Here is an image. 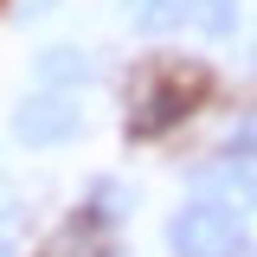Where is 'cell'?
Segmentation results:
<instances>
[{"label": "cell", "mask_w": 257, "mask_h": 257, "mask_svg": "<svg viewBox=\"0 0 257 257\" xmlns=\"http://www.w3.org/2000/svg\"><path fill=\"white\" fill-rule=\"evenodd\" d=\"M212 90V71L187 58H155L135 84H128V135L135 142H161L167 128H180L199 109V96Z\"/></svg>", "instance_id": "obj_1"}, {"label": "cell", "mask_w": 257, "mask_h": 257, "mask_svg": "<svg viewBox=\"0 0 257 257\" xmlns=\"http://www.w3.org/2000/svg\"><path fill=\"white\" fill-rule=\"evenodd\" d=\"M167 251L174 257H244V212L193 193L167 219Z\"/></svg>", "instance_id": "obj_2"}, {"label": "cell", "mask_w": 257, "mask_h": 257, "mask_svg": "<svg viewBox=\"0 0 257 257\" xmlns=\"http://www.w3.org/2000/svg\"><path fill=\"white\" fill-rule=\"evenodd\" d=\"M77 128H84L77 96H64V90H32L13 109V142H26V148H64Z\"/></svg>", "instance_id": "obj_3"}, {"label": "cell", "mask_w": 257, "mask_h": 257, "mask_svg": "<svg viewBox=\"0 0 257 257\" xmlns=\"http://www.w3.org/2000/svg\"><path fill=\"white\" fill-rule=\"evenodd\" d=\"M39 257H116V244H109V219H96L90 206H77V212L39 244Z\"/></svg>", "instance_id": "obj_4"}, {"label": "cell", "mask_w": 257, "mask_h": 257, "mask_svg": "<svg viewBox=\"0 0 257 257\" xmlns=\"http://www.w3.org/2000/svg\"><path fill=\"white\" fill-rule=\"evenodd\" d=\"M90 52H84V45H45V52H39V90H77V84H90Z\"/></svg>", "instance_id": "obj_5"}, {"label": "cell", "mask_w": 257, "mask_h": 257, "mask_svg": "<svg viewBox=\"0 0 257 257\" xmlns=\"http://www.w3.org/2000/svg\"><path fill=\"white\" fill-rule=\"evenodd\" d=\"M122 13H128L142 32H167V26L187 20V0H122Z\"/></svg>", "instance_id": "obj_6"}, {"label": "cell", "mask_w": 257, "mask_h": 257, "mask_svg": "<svg viewBox=\"0 0 257 257\" xmlns=\"http://www.w3.org/2000/svg\"><path fill=\"white\" fill-rule=\"evenodd\" d=\"M238 0H187V13H199L206 20V32H231L238 26V13H231Z\"/></svg>", "instance_id": "obj_7"}, {"label": "cell", "mask_w": 257, "mask_h": 257, "mask_svg": "<svg viewBox=\"0 0 257 257\" xmlns=\"http://www.w3.org/2000/svg\"><path fill=\"white\" fill-rule=\"evenodd\" d=\"M0 257H13V219L0 212Z\"/></svg>", "instance_id": "obj_8"}, {"label": "cell", "mask_w": 257, "mask_h": 257, "mask_svg": "<svg viewBox=\"0 0 257 257\" xmlns=\"http://www.w3.org/2000/svg\"><path fill=\"white\" fill-rule=\"evenodd\" d=\"M45 7H52V0H32V13H45Z\"/></svg>", "instance_id": "obj_9"}]
</instances>
